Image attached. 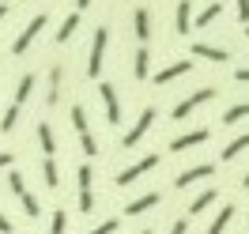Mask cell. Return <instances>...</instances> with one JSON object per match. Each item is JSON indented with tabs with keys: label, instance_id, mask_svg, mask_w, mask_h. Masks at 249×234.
<instances>
[{
	"label": "cell",
	"instance_id": "obj_19",
	"mask_svg": "<svg viewBox=\"0 0 249 234\" xmlns=\"http://www.w3.org/2000/svg\"><path fill=\"white\" fill-rule=\"evenodd\" d=\"M231 219H234V204H227V208H223V212L215 216V223L208 227V234H223L227 227H231Z\"/></svg>",
	"mask_w": 249,
	"mask_h": 234
},
{
	"label": "cell",
	"instance_id": "obj_33",
	"mask_svg": "<svg viewBox=\"0 0 249 234\" xmlns=\"http://www.w3.org/2000/svg\"><path fill=\"white\" fill-rule=\"evenodd\" d=\"M12 166V151H0V170H8Z\"/></svg>",
	"mask_w": 249,
	"mask_h": 234
},
{
	"label": "cell",
	"instance_id": "obj_36",
	"mask_svg": "<svg viewBox=\"0 0 249 234\" xmlns=\"http://www.w3.org/2000/svg\"><path fill=\"white\" fill-rule=\"evenodd\" d=\"M4 16H8V4H0V19H4Z\"/></svg>",
	"mask_w": 249,
	"mask_h": 234
},
{
	"label": "cell",
	"instance_id": "obj_34",
	"mask_svg": "<svg viewBox=\"0 0 249 234\" xmlns=\"http://www.w3.org/2000/svg\"><path fill=\"white\" fill-rule=\"evenodd\" d=\"M0 234H12V223H8V216L0 212Z\"/></svg>",
	"mask_w": 249,
	"mask_h": 234
},
{
	"label": "cell",
	"instance_id": "obj_1",
	"mask_svg": "<svg viewBox=\"0 0 249 234\" xmlns=\"http://www.w3.org/2000/svg\"><path fill=\"white\" fill-rule=\"evenodd\" d=\"M72 128L79 132L83 155H94V151H98V140L91 136V125H87V109H83V106H72Z\"/></svg>",
	"mask_w": 249,
	"mask_h": 234
},
{
	"label": "cell",
	"instance_id": "obj_3",
	"mask_svg": "<svg viewBox=\"0 0 249 234\" xmlns=\"http://www.w3.org/2000/svg\"><path fill=\"white\" fill-rule=\"evenodd\" d=\"M98 94H102V106H106L109 128H117V125H121V98H117V87L102 79V83H98Z\"/></svg>",
	"mask_w": 249,
	"mask_h": 234
},
{
	"label": "cell",
	"instance_id": "obj_16",
	"mask_svg": "<svg viewBox=\"0 0 249 234\" xmlns=\"http://www.w3.org/2000/svg\"><path fill=\"white\" fill-rule=\"evenodd\" d=\"M215 200H219V193H215V189H204L200 197H193V204H189V212H193V216H204V212H208V208H212Z\"/></svg>",
	"mask_w": 249,
	"mask_h": 234
},
{
	"label": "cell",
	"instance_id": "obj_5",
	"mask_svg": "<svg viewBox=\"0 0 249 234\" xmlns=\"http://www.w3.org/2000/svg\"><path fill=\"white\" fill-rule=\"evenodd\" d=\"M215 94H219L215 87H200L196 94H189L185 102H178V106H174V121H185V117L193 113V109H196V106H204V102H212Z\"/></svg>",
	"mask_w": 249,
	"mask_h": 234
},
{
	"label": "cell",
	"instance_id": "obj_8",
	"mask_svg": "<svg viewBox=\"0 0 249 234\" xmlns=\"http://www.w3.org/2000/svg\"><path fill=\"white\" fill-rule=\"evenodd\" d=\"M212 174H215V166H212V162H196V166H189V170L178 174V181H174V185L185 189V185H193V181H204V178H212Z\"/></svg>",
	"mask_w": 249,
	"mask_h": 234
},
{
	"label": "cell",
	"instance_id": "obj_21",
	"mask_svg": "<svg viewBox=\"0 0 249 234\" xmlns=\"http://www.w3.org/2000/svg\"><path fill=\"white\" fill-rule=\"evenodd\" d=\"M76 31H79V12H72V16L61 23V31H57V42H68V38H72Z\"/></svg>",
	"mask_w": 249,
	"mask_h": 234
},
{
	"label": "cell",
	"instance_id": "obj_20",
	"mask_svg": "<svg viewBox=\"0 0 249 234\" xmlns=\"http://www.w3.org/2000/svg\"><path fill=\"white\" fill-rule=\"evenodd\" d=\"M31 91H34V76L27 72V76L19 79V87H16V102H12V106H23V102L31 98Z\"/></svg>",
	"mask_w": 249,
	"mask_h": 234
},
{
	"label": "cell",
	"instance_id": "obj_31",
	"mask_svg": "<svg viewBox=\"0 0 249 234\" xmlns=\"http://www.w3.org/2000/svg\"><path fill=\"white\" fill-rule=\"evenodd\" d=\"M238 19H242V23H249V0H238Z\"/></svg>",
	"mask_w": 249,
	"mask_h": 234
},
{
	"label": "cell",
	"instance_id": "obj_39",
	"mask_svg": "<svg viewBox=\"0 0 249 234\" xmlns=\"http://www.w3.org/2000/svg\"><path fill=\"white\" fill-rule=\"evenodd\" d=\"M246 38H249V23H246Z\"/></svg>",
	"mask_w": 249,
	"mask_h": 234
},
{
	"label": "cell",
	"instance_id": "obj_28",
	"mask_svg": "<svg viewBox=\"0 0 249 234\" xmlns=\"http://www.w3.org/2000/svg\"><path fill=\"white\" fill-rule=\"evenodd\" d=\"M121 231V219H106V223H98L94 231H87V234H117Z\"/></svg>",
	"mask_w": 249,
	"mask_h": 234
},
{
	"label": "cell",
	"instance_id": "obj_37",
	"mask_svg": "<svg viewBox=\"0 0 249 234\" xmlns=\"http://www.w3.org/2000/svg\"><path fill=\"white\" fill-rule=\"evenodd\" d=\"M76 4H79V12H83V8H87V4H91V0H76Z\"/></svg>",
	"mask_w": 249,
	"mask_h": 234
},
{
	"label": "cell",
	"instance_id": "obj_14",
	"mask_svg": "<svg viewBox=\"0 0 249 234\" xmlns=\"http://www.w3.org/2000/svg\"><path fill=\"white\" fill-rule=\"evenodd\" d=\"M193 57H200V61H231V53L227 49H219V46H204V42H196L193 46Z\"/></svg>",
	"mask_w": 249,
	"mask_h": 234
},
{
	"label": "cell",
	"instance_id": "obj_38",
	"mask_svg": "<svg viewBox=\"0 0 249 234\" xmlns=\"http://www.w3.org/2000/svg\"><path fill=\"white\" fill-rule=\"evenodd\" d=\"M242 185H246V189H249V174H246V178H242Z\"/></svg>",
	"mask_w": 249,
	"mask_h": 234
},
{
	"label": "cell",
	"instance_id": "obj_30",
	"mask_svg": "<svg viewBox=\"0 0 249 234\" xmlns=\"http://www.w3.org/2000/svg\"><path fill=\"white\" fill-rule=\"evenodd\" d=\"M64 227H68V216H64V212H53V223H49V234H64Z\"/></svg>",
	"mask_w": 249,
	"mask_h": 234
},
{
	"label": "cell",
	"instance_id": "obj_11",
	"mask_svg": "<svg viewBox=\"0 0 249 234\" xmlns=\"http://www.w3.org/2000/svg\"><path fill=\"white\" fill-rule=\"evenodd\" d=\"M132 27H136L140 46H147V38H151V16H147V8H136V12H132Z\"/></svg>",
	"mask_w": 249,
	"mask_h": 234
},
{
	"label": "cell",
	"instance_id": "obj_18",
	"mask_svg": "<svg viewBox=\"0 0 249 234\" xmlns=\"http://www.w3.org/2000/svg\"><path fill=\"white\" fill-rule=\"evenodd\" d=\"M246 147H249V132H246V136H234V140L227 144V147H223V162H234V159L242 155Z\"/></svg>",
	"mask_w": 249,
	"mask_h": 234
},
{
	"label": "cell",
	"instance_id": "obj_25",
	"mask_svg": "<svg viewBox=\"0 0 249 234\" xmlns=\"http://www.w3.org/2000/svg\"><path fill=\"white\" fill-rule=\"evenodd\" d=\"M19 204H23V212H27L31 219L42 216V208H38V200H34V193H31V189H27V193H19Z\"/></svg>",
	"mask_w": 249,
	"mask_h": 234
},
{
	"label": "cell",
	"instance_id": "obj_24",
	"mask_svg": "<svg viewBox=\"0 0 249 234\" xmlns=\"http://www.w3.org/2000/svg\"><path fill=\"white\" fill-rule=\"evenodd\" d=\"M57 98H61V68L49 72V94H46V102H49V106H57Z\"/></svg>",
	"mask_w": 249,
	"mask_h": 234
},
{
	"label": "cell",
	"instance_id": "obj_12",
	"mask_svg": "<svg viewBox=\"0 0 249 234\" xmlns=\"http://www.w3.org/2000/svg\"><path fill=\"white\" fill-rule=\"evenodd\" d=\"M189 68H193V61H174V64H166L162 72H155V83H174L178 76H185Z\"/></svg>",
	"mask_w": 249,
	"mask_h": 234
},
{
	"label": "cell",
	"instance_id": "obj_27",
	"mask_svg": "<svg viewBox=\"0 0 249 234\" xmlns=\"http://www.w3.org/2000/svg\"><path fill=\"white\" fill-rule=\"evenodd\" d=\"M242 117H249V102H242V106H231L227 113H223V121H227V125H234V121H242Z\"/></svg>",
	"mask_w": 249,
	"mask_h": 234
},
{
	"label": "cell",
	"instance_id": "obj_17",
	"mask_svg": "<svg viewBox=\"0 0 249 234\" xmlns=\"http://www.w3.org/2000/svg\"><path fill=\"white\" fill-rule=\"evenodd\" d=\"M38 144H42V151H46V159H53V155H57V136H53V128H49L46 121L38 125Z\"/></svg>",
	"mask_w": 249,
	"mask_h": 234
},
{
	"label": "cell",
	"instance_id": "obj_2",
	"mask_svg": "<svg viewBox=\"0 0 249 234\" xmlns=\"http://www.w3.org/2000/svg\"><path fill=\"white\" fill-rule=\"evenodd\" d=\"M106 42H109V31H106V27H98V31H94V42H91V61H87V76H91V79L102 76V57H106Z\"/></svg>",
	"mask_w": 249,
	"mask_h": 234
},
{
	"label": "cell",
	"instance_id": "obj_40",
	"mask_svg": "<svg viewBox=\"0 0 249 234\" xmlns=\"http://www.w3.org/2000/svg\"><path fill=\"white\" fill-rule=\"evenodd\" d=\"M140 234H151V231H140Z\"/></svg>",
	"mask_w": 249,
	"mask_h": 234
},
{
	"label": "cell",
	"instance_id": "obj_15",
	"mask_svg": "<svg viewBox=\"0 0 249 234\" xmlns=\"http://www.w3.org/2000/svg\"><path fill=\"white\" fill-rule=\"evenodd\" d=\"M132 61H136V64H132V76H136V79H147V76H151V53H147V46L136 49V57H132Z\"/></svg>",
	"mask_w": 249,
	"mask_h": 234
},
{
	"label": "cell",
	"instance_id": "obj_10",
	"mask_svg": "<svg viewBox=\"0 0 249 234\" xmlns=\"http://www.w3.org/2000/svg\"><path fill=\"white\" fill-rule=\"evenodd\" d=\"M193 31V4L178 0V12H174V34H189Z\"/></svg>",
	"mask_w": 249,
	"mask_h": 234
},
{
	"label": "cell",
	"instance_id": "obj_22",
	"mask_svg": "<svg viewBox=\"0 0 249 234\" xmlns=\"http://www.w3.org/2000/svg\"><path fill=\"white\" fill-rule=\"evenodd\" d=\"M42 178H46L49 189L61 185V170H57V162H53V159H46V162H42Z\"/></svg>",
	"mask_w": 249,
	"mask_h": 234
},
{
	"label": "cell",
	"instance_id": "obj_9",
	"mask_svg": "<svg viewBox=\"0 0 249 234\" xmlns=\"http://www.w3.org/2000/svg\"><path fill=\"white\" fill-rule=\"evenodd\" d=\"M208 128H193V132H185V136H178V140H170V151L178 155V151H189V147H196V144H208Z\"/></svg>",
	"mask_w": 249,
	"mask_h": 234
},
{
	"label": "cell",
	"instance_id": "obj_29",
	"mask_svg": "<svg viewBox=\"0 0 249 234\" xmlns=\"http://www.w3.org/2000/svg\"><path fill=\"white\" fill-rule=\"evenodd\" d=\"M8 189H12L16 197H19V193H27V181H23V174H19V170L8 174Z\"/></svg>",
	"mask_w": 249,
	"mask_h": 234
},
{
	"label": "cell",
	"instance_id": "obj_32",
	"mask_svg": "<svg viewBox=\"0 0 249 234\" xmlns=\"http://www.w3.org/2000/svg\"><path fill=\"white\" fill-rule=\"evenodd\" d=\"M185 231H189V223H185V219H178V223L170 227V234H185Z\"/></svg>",
	"mask_w": 249,
	"mask_h": 234
},
{
	"label": "cell",
	"instance_id": "obj_13",
	"mask_svg": "<svg viewBox=\"0 0 249 234\" xmlns=\"http://www.w3.org/2000/svg\"><path fill=\"white\" fill-rule=\"evenodd\" d=\"M159 204V193H143V197H136V200L124 204V216H143L147 208H155Z\"/></svg>",
	"mask_w": 249,
	"mask_h": 234
},
{
	"label": "cell",
	"instance_id": "obj_7",
	"mask_svg": "<svg viewBox=\"0 0 249 234\" xmlns=\"http://www.w3.org/2000/svg\"><path fill=\"white\" fill-rule=\"evenodd\" d=\"M38 31H46V16H34L31 23H27V31H23L16 42H12V53H16V57H23V53L31 49V42L38 38Z\"/></svg>",
	"mask_w": 249,
	"mask_h": 234
},
{
	"label": "cell",
	"instance_id": "obj_4",
	"mask_svg": "<svg viewBox=\"0 0 249 234\" xmlns=\"http://www.w3.org/2000/svg\"><path fill=\"white\" fill-rule=\"evenodd\" d=\"M151 125H155V106H143V113H140V121H136V125L128 128V132H124V147H136V144L143 140V136H147V132H151Z\"/></svg>",
	"mask_w": 249,
	"mask_h": 234
},
{
	"label": "cell",
	"instance_id": "obj_35",
	"mask_svg": "<svg viewBox=\"0 0 249 234\" xmlns=\"http://www.w3.org/2000/svg\"><path fill=\"white\" fill-rule=\"evenodd\" d=\"M234 79H238V83H249V68H238V72H234Z\"/></svg>",
	"mask_w": 249,
	"mask_h": 234
},
{
	"label": "cell",
	"instance_id": "obj_26",
	"mask_svg": "<svg viewBox=\"0 0 249 234\" xmlns=\"http://www.w3.org/2000/svg\"><path fill=\"white\" fill-rule=\"evenodd\" d=\"M16 121H19V106H8V109H4V117H0V132H12Z\"/></svg>",
	"mask_w": 249,
	"mask_h": 234
},
{
	"label": "cell",
	"instance_id": "obj_23",
	"mask_svg": "<svg viewBox=\"0 0 249 234\" xmlns=\"http://www.w3.org/2000/svg\"><path fill=\"white\" fill-rule=\"evenodd\" d=\"M219 16H223V4L215 0V4H208V8H204L200 16H196V27H208V23H215Z\"/></svg>",
	"mask_w": 249,
	"mask_h": 234
},
{
	"label": "cell",
	"instance_id": "obj_6",
	"mask_svg": "<svg viewBox=\"0 0 249 234\" xmlns=\"http://www.w3.org/2000/svg\"><path fill=\"white\" fill-rule=\"evenodd\" d=\"M155 166H159V155H143L140 162L124 166V170L117 174V178H113V185H132L136 178H143V174H147V170H155Z\"/></svg>",
	"mask_w": 249,
	"mask_h": 234
}]
</instances>
